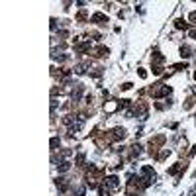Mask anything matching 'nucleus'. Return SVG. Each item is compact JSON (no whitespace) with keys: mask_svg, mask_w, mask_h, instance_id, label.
Returning <instances> with one entry per match:
<instances>
[{"mask_svg":"<svg viewBox=\"0 0 196 196\" xmlns=\"http://www.w3.org/2000/svg\"><path fill=\"white\" fill-rule=\"evenodd\" d=\"M171 92V86H165V85H155V88H151V94L153 96H165V94Z\"/></svg>","mask_w":196,"mask_h":196,"instance_id":"obj_1","label":"nucleus"},{"mask_svg":"<svg viewBox=\"0 0 196 196\" xmlns=\"http://www.w3.org/2000/svg\"><path fill=\"white\" fill-rule=\"evenodd\" d=\"M112 137H114V139H124V137H126V130H124V128H116V130L112 131Z\"/></svg>","mask_w":196,"mask_h":196,"instance_id":"obj_2","label":"nucleus"},{"mask_svg":"<svg viewBox=\"0 0 196 196\" xmlns=\"http://www.w3.org/2000/svg\"><path fill=\"white\" fill-rule=\"evenodd\" d=\"M92 22H108V18L104 14H94L92 16Z\"/></svg>","mask_w":196,"mask_h":196,"instance_id":"obj_3","label":"nucleus"},{"mask_svg":"<svg viewBox=\"0 0 196 196\" xmlns=\"http://www.w3.org/2000/svg\"><path fill=\"white\" fill-rule=\"evenodd\" d=\"M181 53H182V57H190V47H182Z\"/></svg>","mask_w":196,"mask_h":196,"instance_id":"obj_4","label":"nucleus"},{"mask_svg":"<svg viewBox=\"0 0 196 196\" xmlns=\"http://www.w3.org/2000/svg\"><path fill=\"white\" fill-rule=\"evenodd\" d=\"M177 28H186V22L184 20H177Z\"/></svg>","mask_w":196,"mask_h":196,"instance_id":"obj_5","label":"nucleus"},{"mask_svg":"<svg viewBox=\"0 0 196 196\" xmlns=\"http://www.w3.org/2000/svg\"><path fill=\"white\" fill-rule=\"evenodd\" d=\"M57 143H59V139H57V137H53V139H51V147H57Z\"/></svg>","mask_w":196,"mask_h":196,"instance_id":"obj_6","label":"nucleus"},{"mask_svg":"<svg viewBox=\"0 0 196 196\" xmlns=\"http://www.w3.org/2000/svg\"><path fill=\"white\" fill-rule=\"evenodd\" d=\"M139 77H141V78H145V77H147V73H145L143 69H139Z\"/></svg>","mask_w":196,"mask_h":196,"instance_id":"obj_7","label":"nucleus"},{"mask_svg":"<svg viewBox=\"0 0 196 196\" xmlns=\"http://www.w3.org/2000/svg\"><path fill=\"white\" fill-rule=\"evenodd\" d=\"M190 37H196V30H192V32H190Z\"/></svg>","mask_w":196,"mask_h":196,"instance_id":"obj_8","label":"nucleus"}]
</instances>
